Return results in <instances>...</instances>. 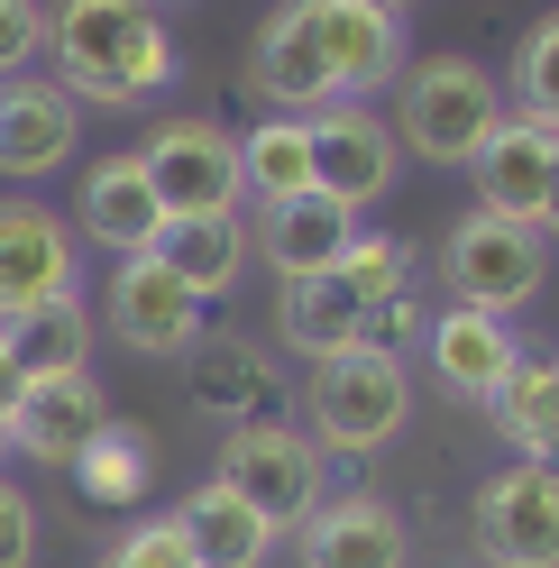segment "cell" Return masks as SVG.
I'll return each instance as SVG.
<instances>
[{
	"mask_svg": "<svg viewBox=\"0 0 559 568\" xmlns=\"http://www.w3.org/2000/svg\"><path fill=\"white\" fill-rule=\"evenodd\" d=\"M47 55H55V83L74 101H148L174 83V38L148 0H55L47 10Z\"/></svg>",
	"mask_w": 559,
	"mask_h": 568,
	"instance_id": "1",
	"label": "cell"
},
{
	"mask_svg": "<svg viewBox=\"0 0 559 568\" xmlns=\"http://www.w3.org/2000/svg\"><path fill=\"white\" fill-rule=\"evenodd\" d=\"M413 422V367L404 348H339L303 385V440L322 458H376Z\"/></svg>",
	"mask_w": 559,
	"mask_h": 568,
	"instance_id": "2",
	"label": "cell"
},
{
	"mask_svg": "<svg viewBox=\"0 0 559 568\" xmlns=\"http://www.w3.org/2000/svg\"><path fill=\"white\" fill-rule=\"evenodd\" d=\"M496 120H505V92L468 55H423V64L395 74L386 129H395V148L423 156V165H477V148L496 138Z\"/></svg>",
	"mask_w": 559,
	"mask_h": 568,
	"instance_id": "3",
	"label": "cell"
},
{
	"mask_svg": "<svg viewBox=\"0 0 559 568\" xmlns=\"http://www.w3.org/2000/svg\"><path fill=\"white\" fill-rule=\"evenodd\" d=\"M440 284H449V303H468V312H514L550 284V239L532 221H496V211H468L459 230L440 239Z\"/></svg>",
	"mask_w": 559,
	"mask_h": 568,
	"instance_id": "4",
	"label": "cell"
},
{
	"mask_svg": "<svg viewBox=\"0 0 559 568\" xmlns=\"http://www.w3.org/2000/svg\"><path fill=\"white\" fill-rule=\"evenodd\" d=\"M221 486L238 505H257L275 531H303L322 514V495H331V468H322V449H312L294 422H238L221 440Z\"/></svg>",
	"mask_w": 559,
	"mask_h": 568,
	"instance_id": "5",
	"label": "cell"
},
{
	"mask_svg": "<svg viewBox=\"0 0 559 568\" xmlns=\"http://www.w3.org/2000/svg\"><path fill=\"white\" fill-rule=\"evenodd\" d=\"M303 19H312V47H322L339 101L386 92L404 64H413V55H404V47H413L404 0H303Z\"/></svg>",
	"mask_w": 559,
	"mask_h": 568,
	"instance_id": "6",
	"label": "cell"
},
{
	"mask_svg": "<svg viewBox=\"0 0 559 568\" xmlns=\"http://www.w3.org/2000/svg\"><path fill=\"white\" fill-rule=\"evenodd\" d=\"M303 129H312V193H331L339 211H367V202L395 193L404 148H395V129L376 120L367 101H322Z\"/></svg>",
	"mask_w": 559,
	"mask_h": 568,
	"instance_id": "7",
	"label": "cell"
},
{
	"mask_svg": "<svg viewBox=\"0 0 559 568\" xmlns=\"http://www.w3.org/2000/svg\"><path fill=\"white\" fill-rule=\"evenodd\" d=\"M477 559L486 568H559V477L550 468H496L477 486Z\"/></svg>",
	"mask_w": 559,
	"mask_h": 568,
	"instance_id": "8",
	"label": "cell"
},
{
	"mask_svg": "<svg viewBox=\"0 0 559 568\" xmlns=\"http://www.w3.org/2000/svg\"><path fill=\"white\" fill-rule=\"evenodd\" d=\"M202 322H212V303L184 294L156 257H120L111 266V294H101V331H111L120 348H138V358H184V348L202 339Z\"/></svg>",
	"mask_w": 559,
	"mask_h": 568,
	"instance_id": "9",
	"label": "cell"
},
{
	"mask_svg": "<svg viewBox=\"0 0 559 568\" xmlns=\"http://www.w3.org/2000/svg\"><path fill=\"white\" fill-rule=\"evenodd\" d=\"M138 165H148V193L174 211H238V138L221 120H165L148 148H138Z\"/></svg>",
	"mask_w": 559,
	"mask_h": 568,
	"instance_id": "10",
	"label": "cell"
},
{
	"mask_svg": "<svg viewBox=\"0 0 559 568\" xmlns=\"http://www.w3.org/2000/svg\"><path fill=\"white\" fill-rule=\"evenodd\" d=\"M55 294H74V239L47 202L0 193V322H19Z\"/></svg>",
	"mask_w": 559,
	"mask_h": 568,
	"instance_id": "11",
	"label": "cell"
},
{
	"mask_svg": "<svg viewBox=\"0 0 559 568\" xmlns=\"http://www.w3.org/2000/svg\"><path fill=\"white\" fill-rule=\"evenodd\" d=\"M101 422H111V395L92 385V367H74V376H28V385H19V413H10V449L38 458V468H74Z\"/></svg>",
	"mask_w": 559,
	"mask_h": 568,
	"instance_id": "12",
	"label": "cell"
},
{
	"mask_svg": "<svg viewBox=\"0 0 559 568\" xmlns=\"http://www.w3.org/2000/svg\"><path fill=\"white\" fill-rule=\"evenodd\" d=\"M423 339H431V385H440V395H459V404H496V395H505V376L522 367V339H514L505 312H468V303H449Z\"/></svg>",
	"mask_w": 559,
	"mask_h": 568,
	"instance_id": "13",
	"label": "cell"
},
{
	"mask_svg": "<svg viewBox=\"0 0 559 568\" xmlns=\"http://www.w3.org/2000/svg\"><path fill=\"white\" fill-rule=\"evenodd\" d=\"M83 101L64 92L55 74H19L0 83V174H19V184H38V174H55L64 156H74L83 138Z\"/></svg>",
	"mask_w": 559,
	"mask_h": 568,
	"instance_id": "14",
	"label": "cell"
},
{
	"mask_svg": "<svg viewBox=\"0 0 559 568\" xmlns=\"http://www.w3.org/2000/svg\"><path fill=\"white\" fill-rule=\"evenodd\" d=\"M303 568H413V531L386 495H322L303 531Z\"/></svg>",
	"mask_w": 559,
	"mask_h": 568,
	"instance_id": "15",
	"label": "cell"
},
{
	"mask_svg": "<svg viewBox=\"0 0 559 568\" xmlns=\"http://www.w3.org/2000/svg\"><path fill=\"white\" fill-rule=\"evenodd\" d=\"M550 165H559V138L532 129V120H496V138L477 148L468 184H477V211H496V221H532L541 230V202H550Z\"/></svg>",
	"mask_w": 559,
	"mask_h": 568,
	"instance_id": "16",
	"label": "cell"
},
{
	"mask_svg": "<svg viewBox=\"0 0 559 568\" xmlns=\"http://www.w3.org/2000/svg\"><path fill=\"white\" fill-rule=\"evenodd\" d=\"M248 83H257V101H266V111H285V120H312L322 101H339V92H331L322 47H312L303 0H285L275 19H257V38H248Z\"/></svg>",
	"mask_w": 559,
	"mask_h": 568,
	"instance_id": "17",
	"label": "cell"
},
{
	"mask_svg": "<svg viewBox=\"0 0 559 568\" xmlns=\"http://www.w3.org/2000/svg\"><path fill=\"white\" fill-rule=\"evenodd\" d=\"M74 230L92 247H111V257H148V239L165 230V202L148 193V165H138V148L120 156H101L83 174V193H74Z\"/></svg>",
	"mask_w": 559,
	"mask_h": 568,
	"instance_id": "18",
	"label": "cell"
},
{
	"mask_svg": "<svg viewBox=\"0 0 559 568\" xmlns=\"http://www.w3.org/2000/svg\"><path fill=\"white\" fill-rule=\"evenodd\" d=\"M148 257L184 284V294H230L238 284V266L257 257V239H248V221H238V211H174V221L148 239Z\"/></svg>",
	"mask_w": 559,
	"mask_h": 568,
	"instance_id": "19",
	"label": "cell"
},
{
	"mask_svg": "<svg viewBox=\"0 0 559 568\" xmlns=\"http://www.w3.org/2000/svg\"><path fill=\"white\" fill-rule=\"evenodd\" d=\"M257 257L275 266V284H294V275H331L348 257V239H358V211H339L331 193H294V202H275L257 211Z\"/></svg>",
	"mask_w": 559,
	"mask_h": 568,
	"instance_id": "20",
	"label": "cell"
},
{
	"mask_svg": "<svg viewBox=\"0 0 559 568\" xmlns=\"http://www.w3.org/2000/svg\"><path fill=\"white\" fill-rule=\"evenodd\" d=\"M275 339L294 348V358H339V348H367V303L331 275H294V284H275Z\"/></svg>",
	"mask_w": 559,
	"mask_h": 568,
	"instance_id": "21",
	"label": "cell"
},
{
	"mask_svg": "<svg viewBox=\"0 0 559 568\" xmlns=\"http://www.w3.org/2000/svg\"><path fill=\"white\" fill-rule=\"evenodd\" d=\"M174 523H184V541H193L202 568H266V550H275V523L257 505H238L221 477L193 486L184 505H174Z\"/></svg>",
	"mask_w": 559,
	"mask_h": 568,
	"instance_id": "22",
	"label": "cell"
},
{
	"mask_svg": "<svg viewBox=\"0 0 559 568\" xmlns=\"http://www.w3.org/2000/svg\"><path fill=\"white\" fill-rule=\"evenodd\" d=\"M486 422L514 440L522 468H550L559 477V358H522L505 376V395L486 404Z\"/></svg>",
	"mask_w": 559,
	"mask_h": 568,
	"instance_id": "23",
	"label": "cell"
},
{
	"mask_svg": "<svg viewBox=\"0 0 559 568\" xmlns=\"http://www.w3.org/2000/svg\"><path fill=\"white\" fill-rule=\"evenodd\" d=\"M193 348H202V358H193V404L221 413L230 432H238V422H266V395H275L266 348L257 339H193Z\"/></svg>",
	"mask_w": 559,
	"mask_h": 568,
	"instance_id": "24",
	"label": "cell"
},
{
	"mask_svg": "<svg viewBox=\"0 0 559 568\" xmlns=\"http://www.w3.org/2000/svg\"><path fill=\"white\" fill-rule=\"evenodd\" d=\"M0 339H10L19 376H74V367H92V312H83V294H55L38 312H19V322H0Z\"/></svg>",
	"mask_w": 559,
	"mask_h": 568,
	"instance_id": "25",
	"label": "cell"
},
{
	"mask_svg": "<svg viewBox=\"0 0 559 568\" xmlns=\"http://www.w3.org/2000/svg\"><path fill=\"white\" fill-rule=\"evenodd\" d=\"M238 193H257L266 211L275 202H294V193H312V129L303 120H257L248 138H238Z\"/></svg>",
	"mask_w": 559,
	"mask_h": 568,
	"instance_id": "26",
	"label": "cell"
},
{
	"mask_svg": "<svg viewBox=\"0 0 559 568\" xmlns=\"http://www.w3.org/2000/svg\"><path fill=\"white\" fill-rule=\"evenodd\" d=\"M148 468H156V449L138 440L120 413H111V422H101V432L83 440V458H74L64 477H74V486L92 495V505H138V495H148Z\"/></svg>",
	"mask_w": 559,
	"mask_h": 568,
	"instance_id": "27",
	"label": "cell"
},
{
	"mask_svg": "<svg viewBox=\"0 0 559 568\" xmlns=\"http://www.w3.org/2000/svg\"><path fill=\"white\" fill-rule=\"evenodd\" d=\"M514 120H532V129L559 138V10L532 19V38H522V55H514Z\"/></svg>",
	"mask_w": 559,
	"mask_h": 568,
	"instance_id": "28",
	"label": "cell"
},
{
	"mask_svg": "<svg viewBox=\"0 0 559 568\" xmlns=\"http://www.w3.org/2000/svg\"><path fill=\"white\" fill-rule=\"evenodd\" d=\"M339 284L376 312L386 294H404V284H413V247L386 239V230H358V239H348V257H339Z\"/></svg>",
	"mask_w": 559,
	"mask_h": 568,
	"instance_id": "29",
	"label": "cell"
},
{
	"mask_svg": "<svg viewBox=\"0 0 559 568\" xmlns=\"http://www.w3.org/2000/svg\"><path fill=\"white\" fill-rule=\"evenodd\" d=\"M111 559H129V568H202L174 514H148V523H129L120 541H111Z\"/></svg>",
	"mask_w": 559,
	"mask_h": 568,
	"instance_id": "30",
	"label": "cell"
},
{
	"mask_svg": "<svg viewBox=\"0 0 559 568\" xmlns=\"http://www.w3.org/2000/svg\"><path fill=\"white\" fill-rule=\"evenodd\" d=\"M47 55V0H0V83H19Z\"/></svg>",
	"mask_w": 559,
	"mask_h": 568,
	"instance_id": "31",
	"label": "cell"
},
{
	"mask_svg": "<svg viewBox=\"0 0 559 568\" xmlns=\"http://www.w3.org/2000/svg\"><path fill=\"white\" fill-rule=\"evenodd\" d=\"M0 568H38V505L0 477Z\"/></svg>",
	"mask_w": 559,
	"mask_h": 568,
	"instance_id": "32",
	"label": "cell"
},
{
	"mask_svg": "<svg viewBox=\"0 0 559 568\" xmlns=\"http://www.w3.org/2000/svg\"><path fill=\"white\" fill-rule=\"evenodd\" d=\"M367 339H376V348H404V339H423V303H413V284H404V294H386V303L367 312Z\"/></svg>",
	"mask_w": 559,
	"mask_h": 568,
	"instance_id": "33",
	"label": "cell"
},
{
	"mask_svg": "<svg viewBox=\"0 0 559 568\" xmlns=\"http://www.w3.org/2000/svg\"><path fill=\"white\" fill-rule=\"evenodd\" d=\"M19 358H10V339H0V458H10V413H19Z\"/></svg>",
	"mask_w": 559,
	"mask_h": 568,
	"instance_id": "34",
	"label": "cell"
},
{
	"mask_svg": "<svg viewBox=\"0 0 559 568\" xmlns=\"http://www.w3.org/2000/svg\"><path fill=\"white\" fill-rule=\"evenodd\" d=\"M541 239H559V165H550V202H541Z\"/></svg>",
	"mask_w": 559,
	"mask_h": 568,
	"instance_id": "35",
	"label": "cell"
},
{
	"mask_svg": "<svg viewBox=\"0 0 559 568\" xmlns=\"http://www.w3.org/2000/svg\"><path fill=\"white\" fill-rule=\"evenodd\" d=\"M101 568H129V559H111V550H101Z\"/></svg>",
	"mask_w": 559,
	"mask_h": 568,
	"instance_id": "36",
	"label": "cell"
},
{
	"mask_svg": "<svg viewBox=\"0 0 559 568\" xmlns=\"http://www.w3.org/2000/svg\"><path fill=\"white\" fill-rule=\"evenodd\" d=\"M148 10H156V0H148Z\"/></svg>",
	"mask_w": 559,
	"mask_h": 568,
	"instance_id": "37",
	"label": "cell"
}]
</instances>
